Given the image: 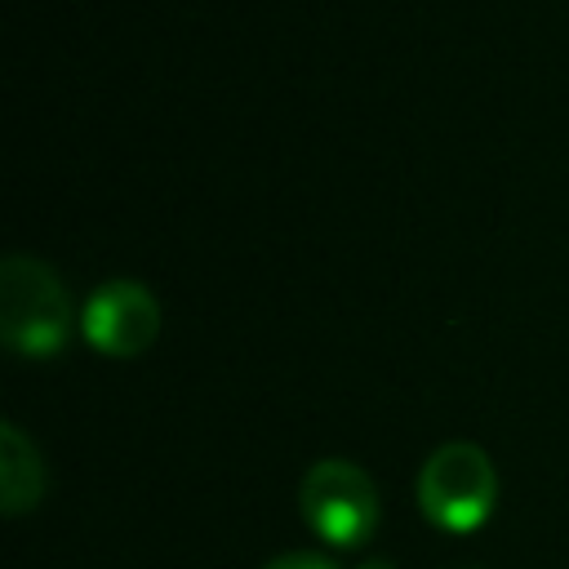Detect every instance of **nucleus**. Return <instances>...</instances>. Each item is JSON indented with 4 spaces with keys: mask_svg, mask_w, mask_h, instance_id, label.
Instances as JSON below:
<instances>
[{
    "mask_svg": "<svg viewBox=\"0 0 569 569\" xmlns=\"http://www.w3.org/2000/svg\"><path fill=\"white\" fill-rule=\"evenodd\" d=\"M0 338L27 360H49L71 338V298L53 267L31 253L0 262Z\"/></svg>",
    "mask_w": 569,
    "mask_h": 569,
    "instance_id": "1",
    "label": "nucleus"
},
{
    "mask_svg": "<svg viewBox=\"0 0 569 569\" xmlns=\"http://www.w3.org/2000/svg\"><path fill=\"white\" fill-rule=\"evenodd\" d=\"M498 507V471L471 440H449L418 471V511L445 533H476Z\"/></svg>",
    "mask_w": 569,
    "mask_h": 569,
    "instance_id": "2",
    "label": "nucleus"
},
{
    "mask_svg": "<svg viewBox=\"0 0 569 569\" xmlns=\"http://www.w3.org/2000/svg\"><path fill=\"white\" fill-rule=\"evenodd\" d=\"M298 507L307 529L333 551H360L378 533V516H382L369 471L347 458L311 462L298 485Z\"/></svg>",
    "mask_w": 569,
    "mask_h": 569,
    "instance_id": "3",
    "label": "nucleus"
},
{
    "mask_svg": "<svg viewBox=\"0 0 569 569\" xmlns=\"http://www.w3.org/2000/svg\"><path fill=\"white\" fill-rule=\"evenodd\" d=\"M80 333L93 351L133 360L160 333V302L138 280H107L89 293V302L80 311Z\"/></svg>",
    "mask_w": 569,
    "mask_h": 569,
    "instance_id": "4",
    "label": "nucleus"
},
{
    "mask_svg": "<svg viewBox=\"0 0 569 569\" xmlns=\"http://www.w3.org/2000/svg\"><path fill=\"white\" fill-rule=\"evenodd\" d=\"M44 498V458L18 422H0V507L22 516Z\"/></svg>",
    "mask_w": 569,
    "mask_h": 569,
    "instance_id": "5",
    "label": "nucleus"
},
{
    "mask_svg": "<svg viewBox=\"0 0 569 569\" xmlns=\"http://www.w3.org/2000/svg\"><path fill=\"white\" fill-rule=\"evenodd\" d=\"M262 569H338V565L329 556H320V551H284V556L267 560Z\"/></svg>",
    "mask_w": 569,
    "mask_h": 569,
    "instance_id": "6",
    "label": "nucleus"
},
{
    "mask_svg": "<svg viewBox=\"0 0 569 569\" xmlns=\"http://www.w3.org/2000/svg\"><path fill=\"white\" fill-rule=\"evenodd\" d=\"M360 569H391V565H382V560H365Z\"/></svg>",
    "mask_w": 569,
    "mask_h": 569,
    "instance_id": "7",
    "label": "nucleus"
}]
</instances>
